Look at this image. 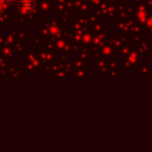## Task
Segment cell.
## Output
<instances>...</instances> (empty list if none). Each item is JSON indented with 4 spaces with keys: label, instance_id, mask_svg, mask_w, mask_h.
I'll use <instances>...</instances> for the list:
<instances>
[{
    "label": "cell",
    "instance_id": "cell-2",
    "mask_svg": "<svg viewBox=\"0 0 152 152\" xmlns=\"http://www.w3.org/2000/svg\"><path fill=\"white\" fill-rule=\"evenodd\" d=\"M15 0H5V2H10V4H12V2H14Z\"/></svg>",
    "mask_w": 152,
    "mask_h": 152
},
{
    "label": "cell",
    "instance_id": "cell-1",
    "mask_svg": "<svg viewBox=\"0 0 152 152\" xmlns=\"http://www.w3.org/2000/svg\"><path fill=\"white\" fill-rule=\"evenodd\" d=\"M18 7L20 8V11L28 13L34 8V1L33 0H19Z\"/></svg>",
    "mask_w": 152,
    "mask_h": 152
}]
</instances>
